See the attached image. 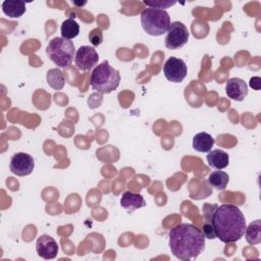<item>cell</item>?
<instances>
[{
    "label": "cell",
    "instance_id": "6da1fadb",
    "mask_svg": "<svg viewBox=\"0 0 261 261\" xmlns=\"http://www.w3.org/2000/svg\"><path fill=\"white\" fill-rule=\"evenodd\" d=\"M168 245L172 255L179 260L196 259L205 249V237L192 223H179L169 230Z\"/></svg>",
    "mask_w": 261,
    "mask_h": 261
},
{
    "label": "cell",
    "instance_id": "7a4b0ae2",
    "mask_svg": "<svg viewBox=\"0 0 261 261\" xmlns=\"http://www.w3.org/2000/svg\"><path fill=\"white\" fill-rule=\"evenodd\" d=\"M216 238L225 244L234 243L244 237L246 229V218L239 207L231 204H221L212 213Z\"/></svg>",
    "mask_w": 261,
    "mask_h": 261
},
{
    "label": "cell",
    "instance_id": "3957f363",
    "mask_svg": "<svg viewBox=\"0 0 261 261\" xmlns=\"http://www.w3.org/2000/svg\"><path fill=\"white\" fill-rule=\"evenodd\" d=\"M120 80L119 71L113 68L109 62L105 60L93 69L90 77V85L93 90L99 93L109 94L118 88Z\"/></svg>",
    "mask_w": 261,
    "mask_h": 261
},
{
    "label": "cell",
    "instance_id": "277c9868",
    "mask_svg": "<svg viewBox=\"0 0 261 261\" xmlns=\"http://www.w3.org/2000/svg\"><path fill=\"white\" fill-rule=\"evenodd\" d=\"M141 24L145 33L158 37L167 33L170 25V16L165 9L146 8L141 12Z\"/></svg>",
    "mask_w": 261,
    "mask_h": 261
},
{
    "label": "cell",
    "instance_id": "5b68a950",
    "mask_svg": "<svg viewBox=\"0 0 261 261\" xmlns=\"http://www.w3.org/2000/svg\"><path fill=\"white\" fill-rule=\"evenodd\" d=\"M46 54L55 65L65 68L71 64L75 56V48L72 41L62 37H55L49 41L46 47Z\"/></svg>",
    "mask_w": 261,
    "mask_h": 261
},
{
    "label": "cell",
    "instance_id": "8992f818",
    "mask_svg": "<svg viewBox=\"0 0 261 261\" xmlns=\"http://www.w3.org/2000/svg\"><path fill=\"white\" fill-rule=\"evenodd\" d=\"M190 34L187 27L180 21L170 23L165 37V47L170 50H175L184 47L189 40Z\"/></svg>",
    "mask_w": 261,
    "mask_h": 261
},
{
    "label": "cell",
    "instance_id": "52a82bcc",
    "mask_svg": "<svg viewBox=\"0 0 261 261\" xmlns=\"http://www.w3.org/2000/svg\"><path fill=\"white\" fill-rule=\"evenodd\" d=\"M99 60V54L96 49L92 46H81L75 51L74 64L76 68L81 71L91 70L97 66Z\"/></svg>",
    "mask_w": 261,
    "mask_h": 261
},
{
    "label": "cell",
    "instance_id": "ba28073f",
    "mask_svg": "<svg viewBox=\"0 0 261 261\" xmlns=\"http://www.w3.org/2000/svg\"><path fill=\"white\" fill-rule=\"evenodd\" d=\"M163 73L167 81L172 83H181L188 73L186 62L177 57H169L163 65Z\"/></svg>",
    "mask_w": 261,
    "mask_h": 261
},
{
    "label": "cell",
    "instance_id": "9c48e42d",
    "mask_svg": "<svg viewBox=\"0 0 261 261\" xmlns=\"http://www.w3.org/2000/svg\"><path fill=\"white\" fill-rule=\"evenodd\" d=\"M35 168L34 158L24 152H18L12 155L9 163L10 171L17 176H27Z\"/></svg>",
    "mask_w": 261,
    "mask_h": 261
},
{
    "label": "cell",
    "instance_id": "30bf717a",
    "mask_svg": "<svg viewBox=\"0 0 261 261\" xmlns=\"http://www.w3.org/2000/svg\"><path fill=\"white\" fill-rule=\"evenodd\" d=\"M59 247L57 242L49 234H42L36 243V251L38 255L46 260L54 259L57 256Z\"/></svg>",
    "mask_w": 261,
    "mask_h": 261
},
{
    "label": "cell",
    "instance_id": "8fae6325",
    "mask_svg": "<svg viewBox=\"0 0 261 261\" xmlns=\"http://www.w3.org/2000/svg\"><path fill=\"white\" fill-rule=\"evenodd\" d=\"M225 93L231 100L243 101L248 95V85L240 77H231L226 82Z\"/></svg>",
    "mask_w": 261,
    "mask_h": 261
},
{
    "label": "cell",
    "instance_id": "7c38bea8",
    "mask_svg": "<svg viewBox=\"0 0 261 261\" xmlns=\"http://www.w3.org/2000/svg\"><path fill=\"white\" fill-rule=\"evenodd\" d=\"M120 206L123 209L134 211L146 206V201L144 197L140 194L133 192H124L120 198Z\"/></svg>",
    "mask_w": 261,
    "mask_h": 261
},
{
    "label": "cell",
    "instance_id": "4fadbf2b",
    "mask_svg": "<svg viewBox=\"0 0 261 261\" xmlns=\"http://www.w3.org/2000/svg\"><path fill=\"white\" fill-rule=\"evenodd\" d=\"M215 140L213 137L205 132L198 133L193 138V148L201 153H208L214 146Z\"/></svg>",
    "mask_w": 261,
    "mask_h": 261
},
{
    "label": "cell",
    "instance_id": "5bb4252c",
    "mask_svg": "<svg viewBox=\"0 0 261 261\" xmlns=\"http://www.w3.org/2000/svg\"><path fill=\"white\" fill-rule=\"evenodd\" d=\"M206 158H207V162L209 163L210 167L218 169V170L227 167L228 163H229L228 154L220 149H215V150L208 152V155Z\"/></svg>",
    "mask_w": 261,
    "mask_h": 261
},
{
    "label": "cell",
    "instance_id": "9a60e30c",
    "mask_svg": "<svg viewBox=\"0 0 261 261\" xmlns=\"http://www.w3.org/2000/svg\"><path fill=\"white\" fill-rule=\"evenodd\" d=\"M2 11L10 18L20 17L25 12V3L23 1H3Z\"/></svg>",
    "mask_w": 261,
    "mask_h": 261
},
{
    "label": "cell",
    "instance_id": "2e32d148",
    "mask_svg": "<svg viewBox=\"0 0 261 261\" xmlns=\"http://www.w3.org/2000/svg\"><path fill=\"white\" fill-rule=\"evenodd\" d=\"M261 221L260 219H257L253 222H251L248 226H246L245 229V238L246 241L250 245H258L261 243Z\"/></svg>",
    "mask_w": 261,
    "mask_h": 261
},
{
    "label": "cell",
    "instance_id": "e0dca14e",
    "mask_svg": "<svg viewBox=\"0 0 261 261\" xmlns=\"http://www.w3.org/2000/svg\"><path fill=\"white\" fill-rule=\"evenodd\" d=\"M228 180H229L228 174L224 171H221V169L212 171L208 176L209 185L218 191L224 190L228 184Z\"/></svg>",
    "mask_w": 261,
    "mask_h": 261
},
{
    "label": "cell",
    "instance_id": "ac0fdd59",
    "mask_svg": "<svg viewBox=\"0 0 261 261\" xmlns=\"http://www.w3.org/2000/svg\"><path fill=\"white\" fill-rule=\"evenodd\" d=\"M61 37L66 40H71L80 34V25L73 18L65 19L60 25Z\"/></svg>",
    "mask_w": 261,
    "mask_h": 261
},
{
    "label": "cell",
    "instance_id": "d6986e66",
    "mask_svg": "<svg viewBox=\"0 0 261 261\" xmlns=\"http://www.w3.org/2000/svg\"><path fill=\"white\" fill-rule=\"evenodd\" d=\"M46 80L48 85L56 91L61 90L64 87V75L58 68H52L48 70Z\"/></svg>",
    "mask_w": 261,
    "mask_h": 261
},
{
    "label": "cell",
    "instance_id": "ffe728a7",
    "mask_svg": "<svg viewBox=\"0 0 261 261\" xmlns=\"http://www.w3.org/2000/svg\"><path fill=\"white\" fill-rule=\"evenodd\" d=\"M143 3L147 6H149L150 8H159V9H163V8H168L171 7L172 5H174L176 3V1H170V0H154V1H148V0H144Z\"/></svg>",
    "mask_w": 261,
    "mask_h": 261
},
{
    "label": "cell",
    "instance_id": "44dd1931",
    "mask_svg": "<svg viewBox=\"0 0 261 261\" xmlns=\"http://www.w3.org/2000/svg\"><path fill=\"white\" fill-rule=\"evenodd\" d=\"M89 41L95 47L99 46L103 42V32L101 28H95L89 33Z\"/></svg>",
    "mask_w": 261,
    "mask_h": 261
},
{
    "label": "cell",
    "instance_id": "7402d4cb",
    "mask_svg": "<svg viewBox=\"0 0 261 261\" xmlns=\"http://www.w3.org/2000/svg\"><path fill=\"white\" fill-rule=\"evenodd\" d=\"M203 234L205 237V239H209V240H212V239H215L216 238V233H215V230H214V227H213V224L211 222V220H207L204 224H203Z\"/></svg>",
    "mask_w": 261,
    "mask_h": 261
},
{
    "label": "cell",
    "instance_id": "603a6c76",
    "mask_svg": "<svg viewBox=\"0 0 261 261\" xmlns=\"http://www.w3.org/2000/svg\"><path fill=\"white\" fill-rule=\"evenodd\" d=\"M260 86H261V79L259 76H253L250 80V87L253 90H260Z\"/></svg>",
    "mask_w": 261,
    "mask_h": 261
}]
</instances>
